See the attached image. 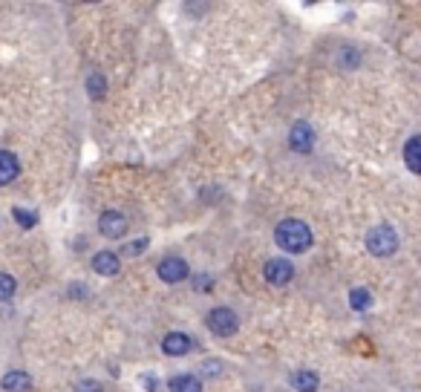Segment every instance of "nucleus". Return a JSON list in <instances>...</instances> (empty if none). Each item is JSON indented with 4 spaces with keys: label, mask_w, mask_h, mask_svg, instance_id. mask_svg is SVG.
<instances>
[{
    "label": "nucleus",
    "mask_w": 421,
    "mask_h": 392,
    "mask_svg": "<svg viewBox=\"0 0 421 392\" xmlns=\"http://www.w3.org/2000/svg\"><path fill=\"white\" fill-rule=\"evenodd\" d=\"M274 242L289 254H303V251L312 248L315 237H312V228L303 223V219H283L274 231Z\"/></svg>",
    "instance_id": "obj_1"
},
{
    "label": "nucleus",
    "mask_w": 421,
    "mask_h": 392,
    "mask_svg": "<svg viewBox=\"0 0 421 392\" xmlns=\"http://www.w3.org/2000/svg\"><path fill=\"white\" fill-rule=\"evenodd\" d=\"M366 251L372 257H392L399 251V234L390 225H376L366 234Z\"/></svg>",
    "instance_id": "obj_2"
},
{
    "label": "nucleus",
    "mask_w": 421,
    "mask_h": 392,
    "mask_svg": "<svg viewBox=\"0 0 421 392\" xmlns=\"http://www.w3.org/2000/svg\"><path fill=\"white\" fill-rule=\"evenodd\" d=\"M205 323H208V329H210V332L220 335V337H231L234 332L240 329L237 314H234L231 309H225V306L210 309V312H208V317H205Z\"/></svg>",
    "instance_id": "obj_3"
},
{
    "label": "nucleus",
    "mask_w": 421,
    "mask_h": 392,
    "mask_svg": "<svg viewBox=\"0 0 421 392\" xmlns=\"http://www.w3.org/2000/svg\"><path fill=\"white\" fill-rule=\"evenodd\" d=\"M263 277L269 286H289L292 277H294V265L286 260V257H271L266 265H263Z\"/></svg>",
    "instance_id": "obj_4"
},
{
    "label": "nucleus",
    "mask_w": 421,
    "mask_h": 392,
    "mask_svg": "<svg viewBox=\"0 0 421 392\" xmlns=\"http://www.w3.org/2000/svg\"><path fill=\"white\" fill-rule=\"evenodd\" d=\"M156 274L165 280V283H182L185 277L191 274V268H188V262H185L182 257H165V260L159 262Z\"/></svg>",
    "instance_id": "obj_5"
},
{
    "label": "nucleus",
    "mask_w": 421,
    "mask_h": 392,
    "mask_svg": "<svg viewBox=\"0 0 421 392\" xmlns=\"http://www.w3.org/2000/svg\"><path fill=\"white\" fill-rule=\"evenodd\" d=\"M99 231H101V237H107V239L124 237V234H127V216L119 214V211H104L101 219H99Z\"/></svg>",
    "instance_id": "obj_6"
},
{
    "label": "nucleus",
    "mask_w": 421,
    "mask_h": 392,
    "mask_svg": "<svg viewBox=\"0 0 421 392\" xmlns=\"http://www.w3.org/2000/svg\"><path fill=\"white\" fill-rule=\"evenodd\" d=\"M191 349H194V337L185 335V332H171V335H165V340H162V352L173 355V358L188 355Z\"/></svg>",
    "instance_id": "obj_7"
},
{
    "label": "nucleus",
    "mask_w": 421,
    "mask_h": 392,
    "mask_svg": "<svg viewBox=\"0 0 421 392\" xmlns=\"http://www.w3.org/2000/svg\"><path fill=\"white\" fill-rule=\"evenodd\" d=\"M289 144H292V150H294V153H309V150H312V144H315V133H312V127L306 125V121H297V125L292 127V133H289Z\"/></svg>",
    "instance_id": "obj_8"
},
{
    "label": "nucleus",
    "mask_w": 421,
    "mask_h": 392,
    "mask_svg": "<svg viewBox=\"0 0 421 392\" xmlns=\"http://www.w3.org/2000/svg\"><path fill=\"white\" fill-rule=\"evenodd\" d=\"M92 268H96V274H101V277H115L122 268V260L115 251H99L92 257Z\"/></svg>",
    "instance_id": "obj_9"
},
{
    "label": "nucleus",
    "mask_w": 421,
    "mask_h": 392,
    "mask_svg": "<svg viewBox=\"0 0 421 392\" xmlns=\"http://www.w3.org/2000/svg\"><path fill=\"white\" fill-rule=\"evenodd\" d=\"M17 174H20L17 156L9 150H0V185H9L12 179H17Z\"/></svg>",
    "instance_id": "obj_10"
},
{
    "label": "nucleus",
    "mask_w": 421,
    "mask_h": 392,
    "mask_svg": "<svg viewBox=\"0 0 421 392\" xmlns=\"http://www.w3.org/2000/svg\"><path fill=\"white\" fill-rule=\"evenodd\" d=\"M0 384H3L6 392H29L32 389V378L27 372H20V370H9Z\"/></svg>",
    "instance_id": "obj_11"
},
{
    "label": "nucleus",
    "mask_w": 421,
    "mask_h": 392,
    "mask_svg": "<svg viewBox=\"0 0 421 392\" xmlns=\"http://www.w3.org/2000/svg\"><path fill=\"white\" fill-rule=\"evenodd\" d=\"M404 162L413 174H421V136H413L404 144Z\"/></svg>",
    "instance_id": "obj_12"
},
{
    "label": "nucleus",
    "mask_w": 421,
    "mask_h": 392,
    "mask_svg": "<svg viewBox=\"0 0 421 392\" xmlns=\"http://www.w3.org/2000/svg\"><path fill=\"white\" fill-rule=\"evenodd\" d=\"M317 375L315 372H309V370H297L294 375H292V386L297 389V392H317Z\"/></svg>",
    "instance_id": "obj_13"
},
{
    "label": "nucleus",
    "mask_w": 421,
    "mask_h": 392,
    "mask_svg": "<svg viewBox=\"0 0 421 392\" xmlns=\"http://www.w3.org/2000/svg\"><path fill=\"white\" fill-rule=\"evenodd\" d=\"M168 392H202V384L197 375H176V378H171Z\"/></svg>",
    "instance_id": "obj_14"
},
{
    "label": "nucleus",
    "mask_w": 421,
    "mask_h": 392,
    "mask_svg": "<svg viewBox=\"0 0 421 392\" xmlns=\"http://www.w3.org/2000/svg\"><path fill=\"white\" fill-rule=\"evenodd\" d=\"M349 306H352L355 312H366L372 306L369 291L366 288H352V291H349Z\"/></svg>",
    "instance_id": "obj_15"
},
{
    "label": "nucleus",
    "mask_w": 421,
    "mask_h": 392,
    "mask_svg": "<svg viewBox=\"0 0 421 392\" xmlns=\"http://www.w3.org/2000/svg\"><path fill=\"white\" fill-rule=\"evenodd\" d=\"M87 90H90V95H92V98H101V95H104L107 84H104V76H101V72H90V78H87Z\"/></svg>",
    "instance_id": "obj_16"
},
{
    "label": "nucleus",
    "mask_w": 421,
    "mask_h": 392,
    "mask_svg": "<svg viewBox=\"0 0 421 392\" xmlns=\"http://www.w3.org/2000/svg\"><path fill=\"white\" fill-rule=\"evenodd\" d=\"M15 277L12 274H3V272H0V300H9L12 298V294H15Z\"/></svg>",
    "instance_id": "obj_17"
},
{
    "label": "nucleus",
    "mask_w": 421,
    "mask_h": 392,
    "mask_svg": "<svg viewBox=\"0 0 421 392\" xmlns=\"http://www.w3.org/2000/svg\"><path fill=\"white\" fill-rule=\"evenodd\" d=\"M12 216L17 219V223H20L23 228H32V225H38V214H32V211H23V208H15V211H12Z\"/></svg>",
    "instance_id": "obj_18"
},
{
    "label": "nucleus",
    "mask_w": 421,
    "mask_h": 392,
    "mask_svg": "<svg viewBox=\"0 0 421 392\" xmlns=\"http://www.w3.org/2000/svg\"><path fill=\"white\" fill-rule=\"evenodd\" d=\"M358 61H361V55L355 52V49H349V46L341 49V64L343 66H358Z\"/></svg>",
    "instance_id": "obj_19"
},
{
    "label": "nucleus",
    "mask_w": 421,
    "mask_h": 392,
    "mask_svg": "<svg viewBox=\"0 0 421 392\" xmlns=\"http://www.w3.org/2000/svg\"><path fill=\"white\" fill-rule=\"evenodd\" d=\"M148 248V239L142 237V239H133L130 245H124V254H130V257H136V254H142Z\"/></svg>",
    "instance_id": "obj_20"
},
{
    "label": "nucleus",
    "mask_w": 421,
    "mask_h": 392,
    "mask_svg": "<svg viewBox=\"0 0 421 392\" xmlns=\"http://www.w3.org/2000/svg\"><path fill=\"white\" fill-rule=\"evenodd\" d=\"M76 392H101V384L99 381H78Z\"/></svg>",
    "instance_id": "obj_21"
},
{
    "label": "nucleus",
    "mask_w": 421,
    "mask_h": 392,
    "mask_svg": "<svg viewBox=\"0 0 421 392\" xmlns=\"http://www.w3.org/2000/svg\"><path fill=\"white\" fill-rule=\"evenodd\" d=\"M194 286L199 291H210V288H214V280H210L208 274H199V277H194Z\"/></svg>",
    "instance_id": "obj_22"
},
{
    "label": "nucleus",
    "mask_w": 421,
    "mask_h": 392,
    "mask_svg": "<svg viewBox=\"0 0 421 392\" xmlns=\"http://www.w3.org/2000/svg\"><path fill=\"white\" fill-rule=\"evenodd\" d=\"M220 360H205L202 363V375H220Z\"/></svg>",
    "instance_id": "obj_23"
}]
</instances>
